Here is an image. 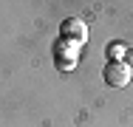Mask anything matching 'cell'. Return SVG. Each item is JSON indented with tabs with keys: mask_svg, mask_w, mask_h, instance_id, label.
Returning <instances> with one entry per match:
<instances>
[{
	"mask_svg": "<svg viewBox=\"0 0 133 127\" xmlns=\"http://www.w3.org/2000/svg\"><path fill=\"white\" fill-rule=\"evenodd\" d=\"M105 82L110 85V88H125V85L130 82V68H128L125 62H119V59L108 62V68H105Z\"/></svg>",
	"mask_w": 133,
	"mask_h": 127,
	"instance_id": "1",
	"label": "cell"
},
{
	"mask_svg": "<svg viewBox=\"0 0 133 127\" xmlns=\"http://www.w3.org/2000/svg\"><path fill=\"white\" fill-rule=\"evenodd\" d=\"M62 28H65V34H74V37H85V25L79 23V20H68V23H62Z\"/></svg>",
	"mask_w": 133,
	"mask_h": 127,
	"instance_id": "2",
	"label": "cell"
},
{
	"mask_svg": "<svg viewBox=\"0 0 133 127\" xmlns=\"http://www.w3.org/2000/svg\"><path fill=\"white\" fill-rule=\"evenodd\" d=\"M125 51H128V45L113 43V45H108V57H125Z\"/></svg>",
	"mask_w": 133,
	"mask_h": 127,
	"instance_id": "3",
	"label": "cell"
},
{
	"mask_svg": "<svg viewBox=\"0 0 133 127\" xmlns=\"http://www.w3.org/2000/svg\"><path fill=\"white\" fill-rule=\"evenodd\" d=\"M125 65H128V68H133V48L125 51Z\"/></svg>",
	"mask_w": 133,
	"mask_h": 127,
	"instance_id": "4",
	"label": "cell"
}]
</instances>
